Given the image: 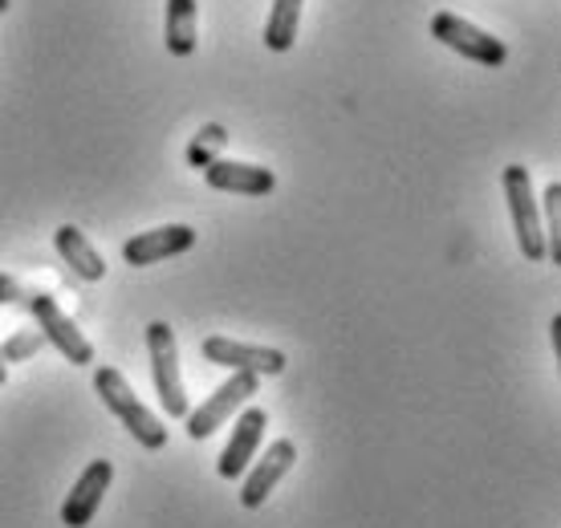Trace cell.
<instances>
[{"instance_id": "2e32d148", "label": "cell", "mask_w": 561, "mask_h": 528, "mask_svg": "<svg viewBox=\"0 0 561 528\" xmlns=\"http://www.w3.org/2000/svg\"><path fill=\"white\" fill-rule=\"evenodd\" d=\"M225 142H228V130L220 123L199 126V135L192 142H187V168L204 171L211 163V159H216V154L225 151Z\"/></svg>"}, {"instance_id": "d6986e66", "label": "cell", "mask_w": 561, "mask_h": 528, "mask_svg": "<svg viewBox=\"0 0 561 528\" xmlns=\"http://www.w3.org/2000/svg\"><path fill=\"white\" fill-rule=\"evenodd\" d=\"M28 297H33V292H28L21 280L0 273V306H28Z\"/></svg>"}, {"instance_id": "ba28073f", "label": "cell", "mask_w": 561, "mask_h": 528, "mask_svg": "<svg viewBox=\"0 0 561 528\" xmlns=\"http://www.w3.org/2000/svg\"><path fill=\"white\" fill-rule=\"evenodd\" d=\"M297 463V447L294 439H277V444L265 447V459H256V463H249L253 472H244L240 480V504L244 508H261V504L273 496V487L285 480V472Z\"/></svg>"}, {"instance_id": "5b68a950", "label": "cell", "mask_w": 561, "mask_h": 528, "mask_svg": "<svg viewBox=\"0 0 561 528\" xmlns=\"http://www.w3.org/2000/svg\"><path fill=\"white\" fill-rule=\"evenodd\" d=\"M28 313H33L37 330L45 334V342H49L61 358H70L73 366H90V361H94L90 337L78 330V321H73L66 309L57 306L54 292H33V297H28Z\"/></svg>"}, {"instance_id": "7c38bea8", "label": "cell", "mask_w": 561, "mask_h": 528, "mask_svg": "<svg viewBox=\"0 0 561 528\" xmlns=\"http://www.w3.org/2000/svg\"><path fill=\"white\" fill-rule=\"evenodd\" d=\"M204 183L216 192H237V195H268L277 187V175L256 163H228V159H211L204 168Z\"/></svg>"}, {"instance_id": "8992f818", "label": "cell", "mask_w": 561, "mask_h": 528, "mask_svg": "<svg viewBox=\"0 0 561 528\" xmlns=\"http://www.w3.org/2000/svg\"><path fill=\"white\" fill-rule=\"evenodd\" d=\"M432 37L439 45H448V49H456L460 57H468V61H480V66H505V42L501 37H492V33H484L480 25H472V21H463V16L456 13H435L432 16Z\"/></svg>"}, {"instance_id": "30bf717a", "label": "cell", "mask_w": 561, "mask_h": 528, "mask_svg": "<svg viewBox=\"0 0 561 528\" xmlns=\"http://www.w3.org/2000/svg\"><path fill=\"white\" fill-rule=\"evenodd\" d=\"M196 249V228L187 223H163V228H151V232H139L123 244V261L130 268H147V264H159L168 256H180V252Z\"/></svg>"}, {"instance_id": "8fae6325", "label": "cell", "mask_w": 561, "mask_h": 528, "mask_svg": "<svg viewBox=\"0 0 561 528\" xmlns=\"http://www.w3.org/2000/svg\"><path fill=\"white\" fill-rule=\"evenodd\" d=\"M265 427H268V415L261 406H244L237 418V427H232V439H228L225 456L216 463V472L225 475V480H240V475L249 472V463L256 459V447L265 439Z\"/></svg>"}, {"instance_id": "6da1fadb", "label": "cell", "mask_w": 561, "mask_h": 528, "mask_svg": "<svg viewBox=\"0 0 561 528\" xmlns=\"http://www.w3.org/2000/svg\"><path fill=\"white\" fill-rule=\"evenodd\" d=\"M94 390H99L102 406L111 411L123 427H127L135 439H139L147 451H159V447H168V427L159 423V418L147 411V406L139 403V394L130 390V382L114 366H102V370H94Z\"/></svg>"}, {"instance_id": "277c9868", "label": "cell", "mask_w": 561, "mask_h": 528, "mask_svg": "<svg viewBox=\"0 0 561 528\" xmlns=\"http://www.w3.org/2000/svg\"><path fill=\"white\" fill-rule=\"evenodd\" d=\"M256 387H261V378L256 375H249V370H232L228 382H220V387L211 390L196 411H187V415H183L187 418V435H192L196 444L199 439H208V435H216L228 418H232V411H240V406L253 399Z\"/></svg>"}, {"instance_id": "ac0fdd59", "label": "cell", "mask_w": 561, "mask_h": 528, "mask_svg": "<svg viewBox=\"0 0 561 528\" xmlns=\"http://www.w3.org/2000/svg\"><path fill=\"white\" fill-rule=\"evenodd\" d=\"M45 346H49V342H45L42 330H16V334L0 346V358H4V366H9V361H28V358H37Z\"/></svg>"}, {"instance_id": "7a4b0ae2", "label": "cell", "mask_w": 561, "mask_h": 528, "mask_svg": "<svg viewBox=\"0 0 561 528\" xmlns=\"http://www.w3.org/2000/svg\"><path fill=\"white\" fill-rule=\"evenodd\" d=\"M147 354H151V378L154 394L171 418L187 415V390H183L180 375V346H175V330L168 321H151L147 325Z\"/></svg>"}, {"instance_id": "52a82bcc", "label": "cell", "mask_w": 561, "mask_h": 528, "mask_svg": "<svg viewBox=\"0 0 561 528\" xmlns=\"http://www.w3.org/2000/svg\"><path fill=\"white\" fill-rule=\"evenodd\" d=\"M114 480V463L111 459H94V463H85V472L73 480L70 496L61 504V525L66 528H85L102 508V496H106V487Z\"/></svg>"}, {"instance_id": "4fadbf2b", "label": "cell", "mask_w": 561, "mask_h": 528, "mask_svg": "<svg viewBox=\"0 0 561 528\" xmlns=\"http://www.w3.org/2000/svg\"><path fill=\"white\" fill-rule=\"evenodd\" d=\"M54 249L57 256L70 264V273H78L82 280H102L106 277V261L99 256V249L85 240L82 228H73V223H61L54 232Z\"/></svg>"}, {"instance_id": "3957f363", "label": "cell", "mask_w": 561, "mask_h": 528, "mask_svg": "<svg viewBox=\"0 0 561 528\" xmlns=\"http://www.w3.org/2000/svg\"><path fill=\"white\" fill-rule=\"evenodd\" d=\"M501 183H505V199H508V216H513V232H517V249L525 252V261H546L541 208H537L529 171L520 168V163H508Z\"/></svg>"}, {"instance_id": "9c48e42d", "label": "cell", "mask_w": 561, "mask_h": 528, "mask_svg": "<svg viewBox=\"0 0 561 528\" xmlns=\"http://www.w3.org/2000/svg\"><path fill=\"white\" fill-rule=\"evenodd\" d=\"M204 358L211 366H228V370H249V375L265 378L285 370V354L268 346H249V342H232V337L211 334L204 337Z\"/></svg>"}, {"instance_id": "9a60e30c", "label": "cell", "mask_w": 561, "mask_h": 528, "mask_svg": "<svg viewBox=\"0 0 561 528\" xmlns=\"http://www.w3.org/2000/svg\"><path fill=\"white\" fill-rule=\"evenodd\" d=\"M301 4L306 0H273V13L265 25V49L285 54L297 42V25H301Z\"/></svg>"}, {"instance_id": "7402d4cb", "label": "cell", "mask_w": 561, "mask_h": 528, "mask_svg": "<svg viewBox=\"0 0 561 528\" xmlns=\"http://www.w3.org/2000/svg\"><path fill=\"white\" fill-rule=\"evenodd\" d=\"M0 13H9V0H0Z\"/></svg>"}, {"instance_id": "ffe728a7", "label": "cell", "mask_w": 561, "mask_h": 528, "mask_svg": "<svg viewBox=\"0 0 561 528\" xmlns=\"http://www.w3.org/2000/svg\"><path fill=\"white\" fill-rule=\"evenodd\" d=\"M549 337H553V349L561 354V313L553 321H549Z\"/></svg>"}, {"instance_id": "44dd1931", "label": "cell", "mask_w": 561, "mask_h": 528, "mask_svg": "<svg viewBox=\"0 0 561 528\" xmlns=\"http://www.w3.org/2000/svg\"><path fill=\"white\" fill-rule=\"evenodd\" d=\"M0 387H4V358H0Z\"/></svg>"}, {"instance_id": "e0dca14e", "label": "cell", "mask_w": 561, "mask_h": 528, "mask_svg": "<svg viewBox=\"0 0 561 528\" xmlns=\"http://www.w3.org/2000/svg\"><path fill=\"white\" fill-rule=\"evenodd\" d=\"M546 204V220H541V232H546V256L553 264H561V183L553 180L541 195Z\"/></svg>"}, {"instance_id": "5bb4252c", "label": "cell", "mask_w": 561, "mask_h": 528, "mask_svg": "<svg viewBox=\"0 0 561 528\" xmlns=\"http://www.w3.org/2000/svg\"><path fill=\"white\" fill-rule=\"evenodd\" d=\"M196 0H168V25H163V42L171 57L196 54Z\"/></svg>"}]
</instances>
